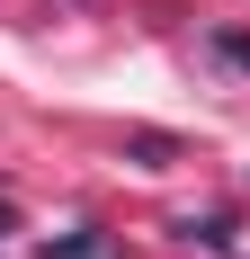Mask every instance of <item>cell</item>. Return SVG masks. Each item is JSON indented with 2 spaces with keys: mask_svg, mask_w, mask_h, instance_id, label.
Instances as JSON below:
<instances>
[{
  "mask_svg": "<svg viewBox=\"0 0 250 259\" xmlns=\"http://www.w3.org/2000/svg\"><path fill=\"white\" fill-rule=\"evenodd\" d=\"M125 152L143 161V170H170V161H179V143H170V134H134V143H125Z\"/></svg>",
  "mask_w": 250,
  "mask_h": 259,
  "instance_id": "1",
  "label": "cell"
},
{
  "mask_svg": "<svg viewBox=\"0 0 250 259\" xmlns=\"http://www.w3.org/2000/svg\"><path fill=\"white\" fill-rule=\"evenodd\" d=\"M205 54H215L224 72H250V36H241V27H224V36H215V45H205Z\"/></svg>",
  "mask_w": 250,
  "mask_h": 259,
  "instance_id": "2",
  "label": "cell"
},
{
  "mask_svg": "<svg viewBox=\"0 0 250 259\" xmlns=\"http://www.w3.org/2000/svg\"><path fill=\"white\" fill-rule=\"evenodd\" d=\"M179 233H188V241H205V250H232V224H224V214H205V224H197V214H188Z\"/></svg>",
  "mask_w": 250,
  "mask_h": 259,
  "instance_id": "3",
  "label": "cell"
}]
</instances>
